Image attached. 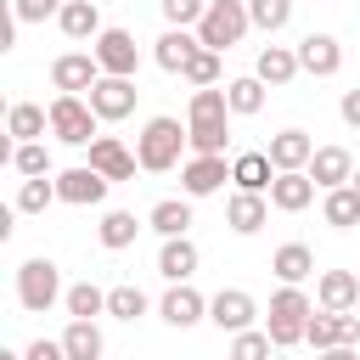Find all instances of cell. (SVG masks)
<instances>
[{
    "label": "cell",
    "mask_w": 360,
    "mask_h": 360,
    "mask_svg": "<svg viewBox=\"0 0 360 360\" xmlns=\"http://www.w3.org/2000/svg\"><path fill=\"white\" fill-rule=\"evenodd\" d=\"M253 73L264 79V84H292L304 68H298V45H264L259 51V62H253Z\"/></svg>",
    "instance_id": "cb8c5ba5"
},
{
    "label": "cell",
    "mask_w": 360,
    "mask_h": 360,
    "mask_svg": "<svg viewBox=\"0 0 360 360\" xmlns=\"http://www.w3.org/2000/svg\"><path fill=\"white\" fill-rule=\"evenodd\" d=\"M135 96H141V90H135V79H112V73H101V79H96V90H90L84 101L96 107V118H101V124H118V118H129V112H135Z\"/></svg>",
    "instance_id": "30bf717a"
},
{
    "label": "cell",
    "mask_w": 360,
    "mask_h": 360,
    "mask_svg": "<svg viewBox=\"0 0 360 360\" xmlns=\"http://www.w3.org/2000/svg\"><path fill=\"white\" fill-rule=\"evenodd\" d=\"M208 321H214L219 332H248V326L259 321V304H253L248 287H219V292L208 298Z\"/></svg>",
    "instance_id": "9c48e42d"
},
{
    "label": "cell",
    "mask_w": 360,
    "mask_h": 360,
    "mask_svg": "<svg viewBox=\"0 0 360 360\" xmlns=\"http://www.w3.org/2000/svg\"><path fill=\"white\" fill-rule=\"evenodd\" d=\"M270 180H276L270 152H236V158H231V186H236V191H264V197H270Z\"/></svg>",
    "instance_id": "44dd1931"
},
{
    "label": "cell",
    "mask_w": 360,
    "mask_h": 360,
    "mask_svg": "<svg viewBox=\"0 0 360 360\" xmlns=\"http://www.w3.org/2000/svg\"><path fill=\"white\" fill-rule=\"evenodd\" d=\"M62 349H68V360H101L107 338H101V326H96V321H68Z\"/></svg>",
    "instance_id": "f546056e"
},
{
    "label": "cell",
    "mask_w": 360,
    "mask_h": 360,
    "mask_svg": "<svg viewBox=\"0 0 360 360\" xmlns=\"http://www.w3.org/2000/svg\"><path fill=\"white\" fill-rule=\"evenodd\" d=\"M349 186H354V191H360V169H354V180H349Z\"/></svg>",
    "instance_id": "bcb514c9"
},
{
    "label": "cell",
    "mask_w": 360,
    "mask_h": 360,
    "mask_svg": "<svg viewBox=\"0 0 360 360\" xmlns=\"http://www.w3.org/2000/svg\"><path fill=\"white\" fill-rule=\"evenodd\" d=\"M202 51V39H197V28H169L158 45H152V62L163 68V73H186V62Z\"/></svg>",
    "instance_id": "e0dca14e"
},
{
    "label": "cell",
    "mask_w": 360,
    "mask_h": 360,
    "mask_svg": "<svg viewBox=\"0 0 360 360\" xmlns=\"http://www.w3.org/2000/svg\"><path fill=\"white\" fill-rule=\"evenodd\" d=\"M158 276H163V281H191V276H197V242H191V236H163V248H158Z\"/></svg>",
    "instance_id": "7402d4cb"
},
{
    "label": "cell",
    "mask_w": 360,
    "mask_h": 360,
    "mask_svg": "<svg viewBox=\"0 0 360 360\" xmlns=\"http://www.w3.org/2000/svg\"><path fill=\"white\" fill-rule=\"evenodd\" d=\"M270 360H287V349H276V354H270Z\"/></svg>",
    "instance_id": "7dc6e473"
},
{
    "label": "cell",
    "mask_w": 360,
    "mask_h": 360,
    "mask_svg": "<svg viewBox=\"0 0 360 360\" xmlns=\"http://www.w3.org/2000/svg\"><path fill=\"white\" fill-rule=\"evenodd\" d=\"M270 163H276V174L281 169H309V158H315V141L304 135V129H281V135H270Z\"/></svg>",
    "instance_id": "603a6c76"
},
{
    "label": "cell",
    "mask_w": 360,
    "mask_h": 360,
    "mask_svg": "<svg viewBox=\"0 0 360 360\" xmlns=\"http://www.w3.org/2000/svg\"><path fill=\"white\" fill-rule=\"evenodd\" d=\"M315 360H360V349H354V343H332V349H321Z\"/></svg>",
    "instance_id": "f6af8a7d"
},
{
    "label": "cell",
    "mask_w": 360,
    "mask_h": 360,
    "mask_svg": "<svg viewBox=\"0 0 360 360\" xmlns=\"http://www.w3.org/2000/svg\"><path fill=\"white\" fill-rule=\"evenodd\" d=\"M304 343L321 354V349H332V343H343L338 338V309H315L309 315V326H304Z\"/></svg>",
    "instance_id": "f35d334b"
},
{
    "label": "cell",
    "mask_w": 360,
    "mask_h": 360,
    "mask_svg": "<svg viewBox=\"0 0 360 360\" xmlns=\"http://www.w3.org/2000/svg\"><path fill=\"white\" fill-rule=\"evenodd\" d=\"M191 141H186V124L180 118H169V112H158V118H146V129L135 135V158H141V169L146 174H169L174 163H180V152H186Z\"/></svg>",
    "instance_id": "7a4b0ae2"
},
{
    "label": "cell",
    "mask_w": 360,
    "mask_h": 360,
    "mask_svg": "<svg viewBox=\"0 0 360 360\" xmlns=\"http://www.w3.org/2000/svg\"><path fill=\"white\" fill-rule=\"evenodd\" d=\"M231 101L219 84L208 90H191V107H186V141L197 158H225V141H231Z\"/></svg>",
    "instance_id": "6da1fadb"
},
{
    "label": "cell",
    "mask_w": 360,
    "mask_h": 360,
    "mask_svg": "<svg viewBox=\"0 0 360 360\" xmlns=\"http://www.w3.org/2000/svg\"><path fill=\"white\" fill-rule=\"evenodd\" d=\"M158 315L174 326V332H186V326H197V321H208V298L191 287V281H169V292H163V304H158Z\"/></svg>",
    "instance_id": "7c38bea8"
},
{
    "label": "cell",
    "mask_w": 360,
    "mask_h": 360,
    "mask_svg": "<svg viewBox=\"0 0 360 360\" xmlns=\"http://www.w3.org/2000/svg\"><path fill=\"white\" fill-rule=\"evenodd\" d=\"M62 6L68 0H11L17 22H51V17H62Z\"/></svg>",
    "instance_id": "b9f144b4"
},
{
    "label": "cell",
    "mask_w": 360,
    "mask_h": 360,
    "mask_svg": "<svg viewBox=\"0 0 360 360\" xmlns=\"http://www.w3.org/2000/svg\"><path fill=\"white\" fill-rule=\"evenodd\" d=\"M90 51H96L101 73H112V79H135V68H141V45H135L129 28H101L90 39Z\"/></svg>",
    "instance_id": "52a82bcc"
},
{
    "label": "cell",
    "mask_w": 360,
    "mask_h": 360,
    "mask_svg": "<svg viewBox=\"0 0 360 360\" xmlns=\"http://www.w3.org/2000/svg\"><path fill=\"white\" fill-rule=\"evenodd\" d=\"M270 270H276L281 281H292V287H304V281L315 276V253H309L304 242H281V248L270 253Z\"/></svg>",
    "instance_id": "484cf974"
},
{
    "label": "cell",
    "mask_w": 360,
    "mask_h": 360,
    "mask_svg": "<svg viewBox=\"0 0 360 360\" xmlns=\"http://www.w3.org/2000/svg\"><path fill=\"white\" fill-rule=\"evenodd\" d=\"M248 17L259 34H281L292 22V0H248Z\"/></svg>",
    "instance_id": "e575fe53"
},
{
    "label": "cell",
    "mask_w": 360,
    "mask_h": 360,
    "mask_svg": "<svg viewBox=\"0 0 360 360\" xmlns=\"http://www.w3.org/2000/svg\"><path fill=\"white\" fill-rule=\"evenodd\" d=\"M264 90H270V84H264L259 73H248V79H231V84H225V101H231L236 118H253V112H264Z\"/></svg>",
    "instance_id": "1f68e13d"
},
{
    "label": "cell",
    "mask_w": 360,
    "mask_h": 360,
    "mask_svg": "<svg viewBox=\"0 0 360 360\" xmlns=\"http://www.w3.org/2000/svg\"><path fill=\"white\" fill-rule=\"evenodd\" d=\"M309 180H315L321 191L349 186V180H354V158H349V146H315V158H309Z\"/></svg>",
    "instance_id": "ac0fdd59"
},
{
    "label": "cell",
    "mask_w": 360,
    "mask_h": 360,
    "mask_svg": "<svg viewBox=\"0 0 360 360\" xmlns=\"http://www.w3.org/2000/svg\"><path fill=\"white\" fill-rule=\"evenodd\" d=\"M45 129H51V107L17 101V107L6 112V135H17V141H45Z\"/></svg>",
    "instance_id": "83f0119b"
},
{
    "label": "cell",
    "mask_w": 360,
    "mask_h": 360,
    "mask_svg": "<svg viewBox=\"0 0 360 360\" xmlns=\"http://www.w3.org/2000/svg\"><path fill=\"white\" fill-rule=\"evenodd\" d=\"M248 28H253L248 0H208V11L197 22V39H202V51H231Z\"/></svg>",
    "instance_id": "5b68a950"
},
{
    "label": "cell",
    "mask_w": 360,
    "mask_h": 360,
    "mask_svg": "<svg viewBox=\"0 0 360 360\" xmlns=\"http://www.w3.org/2000/svg\"><path fill=\"white\" fill-rule=\"evenodd\" d=\"M96 124H101V118H96V107H90L84 96H62V90L51 96V135H56L62 146H90V141H96Z\"/></svg>",
    "instance_id": "8992f818"
},
{
    "label": "cell",
    "mask_w": 360,
    "mask_h": 360,
    "mask_svg": "<svg viewBox=\"0 0 360 360\" xmlns=\"http://www.w3.org/2000/svg\"><path fill=\"white\" fill-rule=\"evenodd\" d=\"M62 292H68V287H62L56 259H22V264H17V304H22L28 315H45Z\"/></svg>",
    "instance_id": "277c9868"
},
{
    "label": "cell",
    "mask_w": 360,
    "mask_h": 360,
    "mask_svg": "<svg viewBox=\"0 0 360 360\" xmlns=\"http://www.w3.org/2000/svg\"><path fill=\"white\" fill-rule=\"evenodd\" d=\"M264 219H270V197H264V191H236V197L225 202V225H231L236 236L264 231Z\"/></svg>",
    "instance_id": "d6986e66"
},
{
    "label": "cell",
    "mask_w": 360,
    "mask_h": 360,
    "mask_svg": "<svg viewBox=\"0 0 360 360\" xmlns=\"http://www.w3.org/2000/svg\"><path fill=\"white\" fill-rule=\"evenodd\" d=\"M90 169H101L107 180H135L141 158H135L118 135H96V141H90Z\"/></svg>",
    "instance_id": "9a60e30c"
},
{
    "label": "cell",
    "mask_w": 360,
    "mask_h": 360,
    "mask_svg": "<svg viewBox=\"0 0 360 360\" xmlns=\"http://www.w3.org/2000/svg\"><path fill=\"white\" fill-rule=\"evenodd\" d=\"M28 360H68V349H62V338H34L28 349H22Z\"/></svg>",
    "instance_id": "7bdbcfd3"
},
{
    "label": "cell",
    "mask_w": 360,
    "mask_h": 360,
    "mask_svg": "<svg viewBox=\"0 0 360 360\" xmlns=\"http://www.w3.org/2000/svg\"><path fill=\"white\" fill-rule=\"evenodd\" d=\"M270 354H276L270 332H259V326H248V332H231V360H270Z\"/></svg>",
    "instance_id": "74e56055"
},
{
    "label": "cell",
    "mask_w": 360,
    "mask_h": 360,
    "mask_svg": "<svg viewBox=\"0 0 360 360\" xmlns=\"http://www.w3.org/2000/svg\"><path fill=\"white\" fill-rule=\"evenodd\" d=\"M51 202H62L56 197V174H28L17 186V214H45Z\"/></svg>",
    "instance_id": "d6a6232c"
},
{
    "label": "cell",
    "mask_w": 360,
    "mask_h": 360,
    "mask_svg": "<svg viewBox=\"0 0 360 360\" xmlns=\"http://www.w3.org/2000/svg\"><path fill=\"white\" fill-rule=\"evenodd\" d=\"M321 219L338 225V231L360 225V191H354V186H332V191L321 197Z\"/></svg>",
    "instance_id": "4dcf8cb0"
},
{
    "label": "cell",
    "mask_w": 360,
    "mask_h": 360,
    "mask_svg": "<svg viewBox=\"0 0 360 360\" xmlns=\"http://www.w3.org/2000/svg\"><path fill=\"white\" fill-rule=\"evenodd\" d=\"M146 225H152L158 236H191V197H163V202H152Z\"/></svg>",
    "instance_id": "d4e9b609"
},
{
    "label": "cell",
    "mask_w": 360,
    "mask_h": 360,
    "mask_svg": "<svg viewBox=\"0 0 360 360\" xmlns=\"http://www.w3.org/2000/svg\"><path fill=\"white\" fill-rule=\"evenodd\" d=\"M309 315H315L309 292H304V287H292V281H281V287L270 292V315H264V332H270V343H276V349H292V343H304V326H309Z\"/></svg>",
    "instance_id": "3957f363"
},
{
    "label": "cell",
    "mask_w": 360,
    "mask_h": 360,
    "mask_svg": "<svg viewBox=\"0 0 360 360\" xmlns=\"http://www.w3.org/2000/svg\"><path fill=\"white\" fill-rule=\"evenodd\" d=\"M338 112H343V124H349V129H360V90H343Z\"/></svg>",
    "instance_id": "ee69618b"
},
{
    "label": "cell",
    "mask_w": 360,
    "mask_h": 360,
    "mask_svg": "<svg viewBox=\"0 0 360 360\" xmlns=\"http://www.w3.org/2000/svg\"><path fill=\"white\" fill-rule=\"evenodd\" d=\"M56 28H62L68 39H96V34H101V11H96V0H68L62 17H56Z\"/></svg>",
    "instance_id": "4316f807"
},
{
    "label": "cell",
    "mask_w": 360,
    "mask_h": 360,
    "mask_svg": "<svg viewBox=\"0 0 360 360\" xmlns=\"http://www.w3.org/2000/svg\"><path fill=\"white\" fill-rule=\"evenodd\" d=\"M191 90H208V84H219V51H197L191 62H186V73H180Z\"/></svg>",
    "instance_id": "ab89813d"
},
{
    "label": "cell",
    "mask_w": 360,
    "mask_h": 360,
    "mask_svg": "<svg viewBox=\"0 0 360 360\" xmlns=\"http://www.w3.org/2000/svg\"><path fill=\"white\" fill-rule=\"evenodd\" d=\"M135 231H141V219H135L129 208H107V214H101V225H96V242H101L107 253H118V248H129V242H135Z\"/></svg>",
    "instance_id": "f1b7e54d"
},
{
    "label": "cell",
    "mask_w": 360,
    "mask_h": 360,
    "mask_svg": "<svg viewBox=\"0 0 360 360\" xmlns=\"http://www.w3.org/2000/svg\"><path fill=\"white\" fill-rule=\"evenodd\" d=\"M225 180H231V163H225V158H197V152H191V158L180 163V191H186L191 202H197V197H214Z\"/></svg>",
    "instance_id": "4fadbf2b"
},
{
    "label": "cell",
    "mask_w": 360,
    "mask_h": 360,
    "mask_svg": "<svg viewBox=\"0 0 360 360\" xmlns=\"http://www.w3.org/2000/svg\"><path fill=\"white\" fill-rule=\"evenodd\" d=\"M158 6H163V22L169 28H197L202 11H208V0H158Z\"/></svg>",
    "instance_id": "60d3db41"
},
{
    "label": "cell",
    "mask_w": 360,
    "mask_h": 360,
    "mask_svg": "<svg viewBox=\"0 0 360 360\" xmlns=\"http://www.w3.org/2000/svg\"><path fill=\"white\" fill-rule=\"evenodd\" d=\"M298 68L315 73V79H332V73L343 68V45H338L332 34H304V39H298Z\"/></svg>",
    "instance_id": "2e32d148"
},
{
    "label": "cell",
    "mask_w": 360,
    "mask_h": 360,
    "mask_svg": "<svg viewBox=\"0 0 360 360\" xmlns=\"http://www.w3.org/2000/svg\"><path fill=\"white\" fill-rule=\"evenodd\" d=\"M107 315H118V321H129V326H135V321L146 315V292H141V287H129V281H124V287H112V292H107Z\"/></svg>",
    "instance_id": "8d00e7d4"
},
{
    "label": "cell",
    "mask_w": 360,
    "mask_h": 360,
    "mask_svg": "<svg viewBox=\"0 0 360 360\" xmlns=\"http://www.w3.org/2000/svg\"><path fill=\"white\" fill-rule=\"evenodd\" d=\"M107 186H112V180H107L101 169H90V163H79V169H62V174H56V197H62V202H73V208H96V202L107 197Z\"/></svg>",
    "instance_id": "8fae6325"
},
{
    "label": "cell",
    "mask_w": 360,
    "mask_h": 360,
    "mask_svg": "<svg viewBox=\"0 0 360 360\" xmlns=\"http://www.w3.org/2000/svg\"><path fill=\"white\" fill-rule=\"evenodd\" d=\"M315 304L321 309H360V276L354 270H321Z\"/></svg>",
    "instance_id": "ffe728a7"
},
{
    "label": "cell",
    "mask_w": 360,
    "mask_h": 360,
    "mask_svg": "<svg viewBox=\"0 0 360 360\" xmlns=\"http://www.w3.org/2000/svg\"><path fill=\"white\" fill-rule=\"evenodd\" d=\"M62 304H68V315H73V321H96V315L107 309V292H101L96 281H73V287L62 292Z\"/></svg>",
    "instance_id": "836d02e7"
},
{
    "label": "cell",
    "mask_w": 360,
    "mask_h": 360,
    "mask_svg": "<svg viewBox=\"0 0 360 360\" xmlns=\"http://www.w3.org/2000/svg\"><path fill=\"white\" fill-rule=\"evenodd\" d=\"M96 79H101L96 51H62V56L51 62V84H56L62 96H90V90H96Z\"/></svg>",
    "instance_id": "ba28073f"
},
{
    "label": "cell",
    "mask_w": 360,
    "mask_h": 360,
    "mask_svg": "<svg viewBox=\"0 0 360 360\" xmlns=\"http://www.w3.org/2000/svg\"><path fill=\"white\" fill-rule=\"evenodd\" d=\"M11 169L28 180V174H51V146L45 141H17L11 146Z\"/></svg>",
    "instance_id": "d590c367"
},
{
    "label": "cell",
    "mask_w": 360,
    "mask_h": 360,
    "mask_svg": "<svg viewBox=\"0 0 360 360\" xmlns=\"http://www.w3.org/2000/svg\"><path fill=\"white\" fill-rule=\"evenodd\" d=\"M315 180H309V169H281L276 180H270V208H281V214H304L309 202H315Z\"/></svg>",
    "instance_id": "5bb4252c"
}]
</instances>
